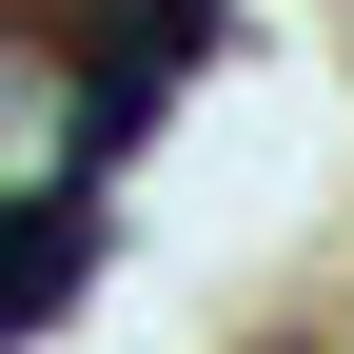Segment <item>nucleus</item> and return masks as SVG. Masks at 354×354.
Segmentation results:
<instances>
[{
	"label": "nucleus",
	"mask_w": 354,
	"mask_h": 354,
	"mask_svg": "<svg viewBox=\"0 0 354 354\" xmlns=\"http://www.w3.org/2000/svg\"><path fill=\"white\" fill-rule=\"evenodd\" d=\"M79 256H99V197H79V177H59L39 216H0V335H39V315H59V276H79Z\"/></svg>",
	"instance_id": "nucleus-1"
}]
</instances>
